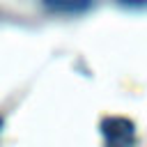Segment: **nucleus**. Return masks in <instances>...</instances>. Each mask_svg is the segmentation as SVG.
Masks as SVG:
<instances>
[{"label":"nucleus","mask_w":147,"mask_h":147,"mask_svg":"<svg viewBox=\"0 0 147 147\" xmlns=\"http://www.w3.org/2000/svg\"><path fill=\"white\" fill-rule=\"evenodd\" d=\"M103 147H133L138 142L136 122L124 115H106L99 122Z\"/></svg>","instance_id":"nucleus-1"},{"label":"nucleus","mask_w":147,"mask_h":147,"mask_svg":"<svg viewBox=\"0 0 147 147\" xmlns=\"http://www.w3.org/2000/svg\"><path fill=\"white\" fill-rule=\"evenodd\" d=\"M44 7L53 14H62V16H78L85 14L87 9H92L94 0H41Z\"/></svg>","instance_id":"nucleus-2"},{"label":"nucleus","mask_w":147,"mask_h":147,"mask_svg":"<svg viewBox=\"0 0 147 147\" xmlns=\"http://www.w3.org/2000/svg\"><path fill=\"white\" fill-rule=\"evenodd\" d=\"M122 7H129V9H142L147 7V0H117Z\"/></svg>","instance_id":"nucleus-3"}]
</instances>
